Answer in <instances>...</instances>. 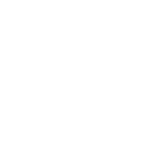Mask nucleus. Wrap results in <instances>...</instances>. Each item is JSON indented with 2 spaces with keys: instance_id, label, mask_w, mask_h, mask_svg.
Returning <instances> with one entry per match:
<instances>
[]
</instances>
